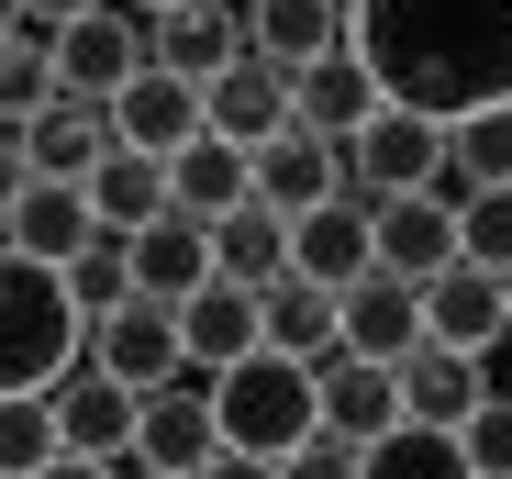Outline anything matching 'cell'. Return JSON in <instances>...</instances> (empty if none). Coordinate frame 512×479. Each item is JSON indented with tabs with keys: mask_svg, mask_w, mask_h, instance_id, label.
Segmentation results:
<instances>
[{
	"mask_svg": "<svg viewBox=\"0 0 512 479\" xmlns=\"http://www.w3.org/2000/svg\"><path fill=\"white\" fill-rule=\"evenodd\" d=\"M23 156H34V179H90L101 156H112V101H78V90H56V101L23 123Z\"/></svg>",
	"mask_w": 512,
	"mask_h": 479,
	"instance_id": "21",
	"label": "cell"
},
{
	"mask_svg": "<svg viewBox=\"0 0 512 479\" xmlns=\"http://www.w3.org/2000/svg\"><path fill=\"white\" fill-rule=\"evenodd\" d=\"M179 357H190L201 379H223L234 357H256V290H234V279L190 290V301H179Z\"/></svg>",
	"mask_w": 512,
	"mask_h": 479,
	"instance_id": "25",
	"label": "cell"
},
{
	"mask_svg": "<svg viewBox=\"0 0 512 479\" xmlns=\"http://www.w3.org/2000/svg\"><path fill=\"white\" fill-rule=\"evenodd\" d=\"M334 335H346V312H334V290H312L301 268L256 290V346H279V357H301V368H312Z\"/></svg>",
	"mask_w": 512,
	"mask_h": 479,
	"instance_id": "26",
	"label": "cell"
},
{
	"mask_svg": "<svg viewBox=\"0 0 512 479\" xmlns=\"http://www.w3.org/2000/svg\"><path fill=\"white\" fill-rule=\"evenodd\" d=\"M423 346H457V357H490V346H512V290L490 279V268H435L423 279Z\"/></svg>",
	"mask_w": 512,
	"mask_h": 479,
	"instance_id": "8",
	"label": "cell"
},
{
	"mask_svg": "<svg viewBox=\"0 0 512 479\" xmlns=\"http://www.w3.org/2000/svg\"><path fill=\"white\" fill-rule=\"evenodd\" d=\"M112 12H134V23H156V12H179V0H112Z\"/></svg>",
	"mask_w": 512,
	"mask_h": 479,
	"instance_id": "41",
	"label": "cell"
},
{
	"mask_svg": "<svg viewBox=\"0 0 512 479\" xmlns=\"http://www.w3.org/2000/svg\"><path fill=\"white\" fill-rule=\"evenodd\" d=\"M56 101V34H0V123H34Z\"/></svg>",
	"mask_w": 512,
	"mask_h": 479,
	"instance_id": "31",
	"label": "cell"
},
{
	"mask_svg": "<svg viewBox=\"0 0 512 479\" xmlns=\"http://www.w3.org/2000/svg\"><path fill=\"white\" fill-rule=\"evenodd\" d=\"M212 424L234 457H290L301 435H323V402H312V368L279 357V346H256L212 379Z\"/></svg>",
	"mask_w": 512,
	"mask_h": 479,
	"instance_id": "3",
	"label": "cell"
},
{
	"mask_svg": "<svg viewBox=\"0 0 512 479\" xmlns=\"http://www.w3.org/2000/svg\"><path fill=\"white\" fill-rule=\"evenodd\" d=\"M446 179H457V201H468V190H512V101L446 123Z\"/></svg>",
	"mask_w": 512,
	"mask_h": 479,
	"instance_id": "29",
	"label": "cell"
},
{
	"mask_svg": "<svg viewBox=\"0 0 512 479\" xmlns=\"http://www.w3.org/2000/svg\"><path fill=\"white\" fill-rule=\"evenodd\" d=\"M234 56H245V12H234V0H179V12L145 23V67L190 78V90H212Z\"/></svg>",
	"mask_w": 512,
	"mask_h": 479,
	"instance_id": "10",
	"label": "cell"
},
{
	"mask_svg": "<svg viewBox=\"0 0 512 479\" xmlns=\"http://www.w3.org/2000/svg\"><path fill=\"white\" fill-rule=\"evenodd\" d=\"M134 479H156V468H134Z\"/></svg>",
	"mask_w": 512,
	"mask_h": 479,
	"instance_id": "43",
	"label": "cell"
},
{
	"mask_svg": "<svg viewBox=\"0 0 512 479\" xmlns=\"http://www.w3.org/2000/svg\"><path fill=\"white\" fill-rule=\"evenodd\" d=\"M290 268H301L312 290H346V279H368V268H379V201L346 179L323 212H301V223H290Z\"/></svg>",
	"mask_w": 512,
	"mask_h": 479,
	"instance_id": "6",
	"label": "cell"
},
{
	"mask_svg": "<svg viewBox=\"0 0 512 479\" xmlns=\"http://www.w3.org/2000/svg\"><path fill=\"white\" fill-rule=\"evenodd\" d=\"M45 402H56V446H67V457H101V468H112V457H134V413H145V402H134L112 368L78 357V368L45 390Z\"/></svg>",
	"mask_w": 512,
	"mask_h": 479,
	"instance_id": "9",
	"label": "cell"
},
{
	"mask_svg": "<svg viewBox=\"0 0 512 479\" xmlns=\"http://www.w3.org/2000/svg\"><path fill=\"white\" fill-rule=\"evenodd\" d=\"M112 145H134V156L167 168L179 145H201V90H190V78H167V67H145L134 90L112 101Z\"/></svg>",
	"mask_w": 512,
	"mask_h": 479,
	"instance_id": "19",
	"label": "cell"
},
{
	"mask_svg": "<svg viewBox=\"0 0 512 479\" xmlns=\"http://www.w3.org/2000/svg\"><path fill=\"white\" fill-rule=\"evenodd\" d=\"M334 190H346V145H323V134H268L256 145V201H268L279 223H301V212H323Z\"/></svg>",
	"mask_w": 512,
	"mask_h": 479,
	"instance_id": "16",
	"label": "cell"
},
{
	"mask_svg": "<svg viewBox=\"0 0 512 479\" xmlns=\"http://www.w3.org/2000/svg\"><path fill=\"white\" fill-rule=\"evenodd\" d=\"M201 134H223V145H268V134H290V67H268V56H234L212 90H201Z\"/></svg>",
	"mask_w": 512,
	"mask_h": 479,
	"instance_id": "15",
	"label": "cell"
},
{
	"mask_svg": "<svg viewBox=\"0 0 512 479\" xmlns=\"http://www.w3.org/2000/svg\"><path fill=\"white\" fill-rule=\"evenodd\" d=\"M78 357H90V368H112L134 402H145V390H167V379L190 368V357H179V312H167V301H123V312H101V324L78 335Z\"/></svg>",
	"mask_w": 512,
	"mask_h": 479,
	"instance_id": "7",
	"label": "cell"
},
{
	"mask_svg": "<svg viewBox=\"0 0 512 479\" xmlns=\"http://www.w3.org/2000/svg\"><path fill=\"white\" fill-rule=\"evenodd\" d=\"M201 479H279V457H234V446H223V457H212Z\"/></svg>",
	"mask_w": 512,
	"mask_h": 479,
	"instance_id": "39",
	"label": "cell"
},
{
	"mask_svg": "<svg viewBox=\"0 0 512 479\" xmlns=\"http://www.w3.org/2000/svg\"><path fill=\"white\" fill-rule=\"evenodd\" d=\"M457 257L490 268V279H512V190H468L457 201Z\"/></svg>",
	"mask_w": 512,
	"mask_h": 479,
	"instance_id": "34",
	"label": "cell"
},
{
	"mask_svg": "<svg viewBox=\"0 0 512 479\" xmlns=\"http://www.w3.org/2000/svg\"><path fill=\"white\" fill-rule=\"evenodd\" d=\"M34 190V156H23V123H0V223H12V201Z\"/></svg>",
	"mask_w": 512,
	"mask_h": 479,
	"instance_id": "37",
	"label": "cell"
},
{
	"mask_svg": "<svg viewBox=\"0 0 512 479\" xmlns=\"http://www.w3.org/2000/svg\"><path fill=\"white\" fill-rule=\"evenodd\" d=\"M501 390H512V379H501Z\"/></svg>",
	"mask_w": 512,
	"mask_h": 479,
	"instance_id": "45",
	"label": "cell"
},
{
	"mask_svg": "<svg viewBox=\"0 0 512 479\" xmlns=\"http://www.w3.org/2000/svg\"><path fill=\"white\" fill-rule=\"evenodd\" d=\"M368 479H479V468H468V446L435 435V424H390V435L368 446Z\"/></svg>",
	"mask_w": 512,
	"mask_h": 479,
	"instance_id": "30",
	"label": "cell"
},
{
	"mask_svg": "<svg viewBox=\"0 0 512 479\" xmlns=\"http://www.w3.org/2000/svg\"><path fill=\"white\" fill-rule=\"evenodd\" d=\"M56 279H67V301H78V324H101V312L134 301V257H123V234H90V246H78Z\"/></svg>",
	"mask_w": 512,
	"mask_h": 479,
	"instance_id": "32",
	"label": "cell"
},
{
	"mask_svg": "<svg viewBox=\"0 0 512 479\" xmlns=\"http://www.w3.org/2000/svg\"><path fill=\"white\" fill-rule=\"evenodd\" d=\"M234 12H245V56H268L290 78L346 45V0H234Z\"/></svg>",
	"mask_w": 512,
	"mask_h": 479,
	"instance_id": "20",
	"label": "cell"
},
{
	"mask_svg": "<svg viewBox=\"0 0 512 479\" xmlns=\"http://www.w3.org/2000/svg\"><path fill=\"white\" fill-rule=\"evenodd\" d=\"M346 45L390 112L468 123L512 101V0H346Z\"/></svg>",
	"mask_w": 512,
	"mask_h": 479,
	"instance_id": "1",
	"label": "cell"
},
{
	"mask_svg": "<svg viewBox=\"0 0 512 479\" xmlns=\"http://www.w3.org/2000/svg\"><path fill=\"white\" fill-rule=\"evenodd\" d=\"M134 78H145V23H134V12H90V23L56 34V90H78V101H123Z\"/></svg>",
	"mask_w": 512,
	"mask_h": 479,
	"instance_id": "14",
	"label": "cell"
},
{
	"mask_svg": "<svg viewBox=\"0 0 512 479\" xmlns=\"http://www.w3.org/2000/svg\"><path fill=\"white\" fill-rule=\"evenodd\" d=\"M90 212H101V234H145V223L167 212V168L134 156V145H112L101 168H90Z\"/></svg>",
	"mask_w": 512,
	"mask_h": 479,
	"instance_id": "28",
	"label": "cell"
},
{
	"mask_svg": "<svg viewBox=\"0 0 512 479\" xmlns=\"http://www.w3.org/2000/svg\"><path fill=\"white\" fill-rule=\"evenodd\" d=\"M56 457H67L56 446V402H45V390H0V479H34Z\"/></svg>",
	"mask_w": 512,
	"mask_h": 479,
	"instance_id": "33",
	"label": "cell"
},
{
	"mask_svg": "<svg viewBox=\"0 0 512 479\" xmlns=\"http://www.w3.org/2000/svg\"><path fill=\"white\" fill-rule=\"evenodd\" d=\"M123 257H134V301H167V312H179L190 290H212V223L156 212L145 234H123Z\"/></svg>",
	"mask_w": 512,
	"mask_h": 479,
	"instance_id": "17",
	"label": "cell"
},
{
	"mask_svg": "<svg viewBox=\"0 0 512 479\" xmlns=\"http://www.w3.org/2000/svg\"><path fill=\"white\" fill-rule=\"evenodd\" d=\"M34 479H112L101 457H56V468H34Z\"/></svg>",
	"mask_w": 512,
	"mask_h": 479,
	"instance_id": "40",
	"label": "cell"
},
{
	"mask_svg": "<svg viewBox=\"0 0 512 479\" xmlns=\"http://www.w3.org/2000/svg\"><path fill=\"white\" fill-rule=\"evenodd\" d=\"M279 479H368V446H346V435H301V446L279 457Z\"/></svg>",
	"mask_w": 512,
	"mask_h": 479,
	"instance_id": "36",
	"label": "cell"
},
{
	"mask_svg": "<svg viewBox=\"0 0 512 479\" xmlns=\"http://www.w3.org/2000/svg\"><path fill=\"white\" fill-rule=\"evenodd\" d=\"M90 12H112V0H23L34 34H67V23H90Z\"/></svg>",
	"mask_w": 512,
	"mask_h": 479,
	"instance_id": "38",
	"label": "cell"
},
{
	"mask_svg": "<svg viewBox=\"0 0 512 479\" xmlns=\"http://www.w3.org/2000/svg\"><path fill=\"white\" fill-rule=\"evenodd\" d=\"M78 335H90V324H78L67 279L0 246V390H56L78 368Z\"/></svg>",
	"mask_w": 512,
	"mask_h": 479,
	"instance_id": "2",
	"label": "cell"
},
{
	"mask_svg": "<svg viewBox=\"0 0 512 479\" xmlns=\"http://www.w3.org/2000/svg\"><path fill=\"white\" fill-rule=\"evenodd\" d=\"M212 279H234V290H268V279H290V223H279L268 201L223 212V223H212Z\"/></svg>",
	"mask_w": 512,
	"mask_h": 479,
	"instance_id": "27",
	"label": "cell"
},
{
	"mask_svg": "<svg viewBox=\"0 0 512 479\" xmlns=\"http://www.w3.org/2000/svg\"><path fill=\"white\" fill-rule=\"evenodd\" d=\"M457 446H468V468H479V479H512V390H490V402L457 424Z\"/></svg>",
	"mask_w": 512,
	"mask_h": 479,
	"instance_id": "35",
	"label": "cell"
},
{
	"mask_svg": "<svg viewBox=\"0 0 512 479\" xmlns=\"http://www.w3.org/2000/svg\"><path fill=\"white\" fill-rule=\"evenodd\" d=\"M245 201H256V156H245V145L201 134V145H179V156H167V212L223 223V212H245Z\"/></svg>",
	"mask_w": 512,
	"mask_h": 479,
	"instance_id": "22",
	"label": "cell"
},
{
	"mask_svg": "<svg viewBox=\"0 0 512 479\" xmlns=\"http://www.w3.org/2000/svg\"><path fill=\"white\" fill-rule=\"evenodd\" d=\"M334 312H346V357H368V368H401L412 346H423V290L412 279H390V268H368V279H346L334 290Z\"/></svg>",
	"mask_w": 512,
	"mask_h": 479,
	"instance_id": "11",
	"label": "cell"
},
{
	"mask_svg": "<svg viewBox=\"0 0 512 479\" xmlns=\"http://www.w3.org/2000/svg\"><path fill=\"white\" fill-rule=\"evenodd\" d=\"M134 457H145L156 479H201V468L223 457V424H212V379H201V368H179L167 390H145V413H134Z\"/></svg>",
	"mask_w": 512,
	"mask_h": 479,
	"instance_id": "5",
	"label": "cell"
},
{
	"mask_svg": "<svg viewBox=\"0 0 512 479\" xmlns=\"http://www.w3.org/2000/svg\"><path fill=\"white\" fill-rule=\"evenodd\" d=\"M312 402H323V435H346V446H379L401 424V368H368L346 346H323L312 357Z\"/></svg>",
	"mask_w": 512,
	"mask_h": 479,
	"instance_id": "13",
	"label": "cell"
},
{
	"mask_svg": "<svg viewBox=\"0 0 512 479\" xmlns=\"http://www.w3.org/2000/svg\"><path fill=\"white\" fill-rule=\"evenodd\" d=\"M379 112H390V101H379V78L357 67V45H334V56H312V67L290 78V123L323 134V145H357Z\"/></svg>",
	"mask_w": 512,
	"mask_h": 479,
	"instance_id": "12",
	"label": "cell"
},
{
	"mask_svg": "<svg viewBox=\"0 0 512 479\" xmlns=\"http://www.w3.org/2000/svg\"><path fill=\"white\" fill-rule=\"evenodd\" d=\"M346 179H357L368 201H423V190H446V123L379 112V123L346 145Z\"/></svg>",
	"mask_w": 512,
	"mask_h": 479,
	"instance_id": "4",
	"label": "cell"
},
{
	"mask_svg": "<svg viewBox=\"0 0 512 479\" xmlns=\"http://www.w3.org/2000/svg\"><path fill=\"white\" fill-rule=\"evenodd\" d=\"M90 234H101L90 179H34V190L12 201V223H0V246H12V257H34V268H67Z\"/></svg>",
	"mask_w": 512,
	"mask_h": 479,
	"instance_id": "18",
	"label": "cell"
},
{
	"mask_svg": "<svg viewBox=\"0 0 512 479\" xmlns=\"http://www.w3.org/2000/svg\"><path fill=\"white\" fill-rule=\"evenodd\" d=\"M501 290H512V279H501Z\"/></svg>",
	"mask_w": 512,
	"mask_h": 479,
	"instance_id": "44",
	"label": "cell"
},
{
	"mask_svg": "<svg viewBox=\"0 0 512 479\" xmlns=\"http://www.w3.org/2000/svg\"><path fill=\"white\" fill-rule=\"evenodd\" d=\"M0 34H23V0H0Z\"/></svg>",
	"mask_w": 512,
	"mask_h": 479,
	"instance_id": "42",
	"label": "cell"
},
{
	"mask_svg": "<svg viewBox=\"0 0 512 479\" xmlns=\"http://www.w3.org/2000/svg\"><path fill=\"white\" fill-rule=\"evenodd\" d=\"M479 402H490L479 357H457V346H412V357H401V424H435V435H457Z\"/></svg>",
	"mask_w": 512,
	"mask_h": 479,
	"instance_id": "24",
	"label": "cell"
},
{
	"mask_svg": "<svg viewBox=\"0 0 512 479\" xmlns=\"http://www.w3.org/2000/svg\"><path fill=\"white\" fill-rule=\"evenodd\" d=\"M379 268L390 279H435V268H457V201L446 190H423V201H379Z\"/></svg>",
	"mask_w": 512,
	"mask_h": 479,
	"instance_id": "23",
	"label": "cell"
}]
</instances>
